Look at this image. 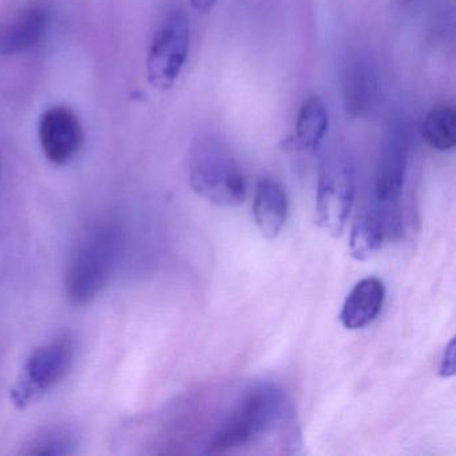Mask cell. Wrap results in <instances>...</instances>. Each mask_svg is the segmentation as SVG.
<instances>
[{
  "label": "cell",
  "instance_id": "52a82bcc",
  "mask_svg": "<svg viewBox=\"0 0 456 456\" xmlns=\"http://www.w3.org/2000/svg\"><path fill=\"white\" fill-rule=\"evenodd\" d=\"M354 199V175L351 165L332 159L320 172L316 194L319 225L333 236H340L351 215Z\"/></svg>",
  "mask_w": 456,
  "mask_h": 456
},
{
  "label": "cell",
  "instance_id": "3957f363",
  "mask_svg": "<svg viewBox=\"0 0 456 456\" xmlns=\"http://www.w3.org/2000/svg\"><path fill=\"white\" fill-rule=\"evenodd\" d=\"M410 135L402 125H392L381 143L375 177L373 209L381 216L389 239H397L404 229L403 191L410 161Z\"/></svg>",
  "mask_w": 456,
  "mask_h": 456
},
{
  "label": "cell",
  "instance_id": "7c38bea8",
  "mask_svg": "<svg viewBox=\"0 0 456 456\" xmlns=\"http://www.w3.org/2000/svg\"><path fill=\"white\" fill-rule=\"evenodd\" d=\"M288 209L284 186L274 178H261L253 199V217L260 233L266 239H276L287 223Z\"/></svg>",
  "mask_w": 456,
  "mask_h": 456
},
{
  "label": "cell",
  "instance_id": "ba28073f",
  "mask_svg": "<svg viewBox=\"0 0 456 456\" xmlns=\"http://www.w3.org/2000/svg\"><path fill=\"white\" fill-rule=\"evenodd\" d=\"M38 134L45 157L57 167L70 164L85 145L81 121L66 106H53L42 114Z\"/></svg>",
  "mask_w": 456,
  "mask_h": 456
},
{
  "label": "cell",
  "instance_id": "277c9868",
  "mask_svg": "<svg viewBox=\"0 0 456 456\" xmlns=\"http://www.w3.org/2000/svg\"><path fill=\"white\" fill-rule=\"evenodd\" d=\"M282 395L272 387H256L234 405L208 444V453L231 452L255 442L281 415Z\"/></svg>",
  "mask_w": 456,
  "mask_h": 456
},
{
  "label": "cell",
  "instance_id": "2e32d148",
  "mask_svg": "<svg viewBox=\"0 0 456 456\" xmlns=\"http://www.w3.org/2000/svg\"><path fill=\"white\" fill-rule=\"evenodd\" d=\"M78 436L70 427L57 426L42 429L34 435L20 453L28 456H65L76 453Z\"/></svg>",
  "mask_w": 456,
  "mask_h": 456
},
{
  "label": "cell",
  "instance_id": "7a4b0ae2",
  "mask_svg": "<svg viewBox=\"0 0 456 456\" xmlns=\"http://www.w3.org/2000/svg\"><path fill=\"white\" fill-rule=\"evenodd\" d=\"M188 172L191 189L207 201L221 208L244 202V175L228 146L217 138H201L191 146Z\"/></svg>",
  "mask_w": 456,
  "mask_h": 456
},
{
  "label": "cell",
  "instance_id": "5b68a950",
  "mask_svg": "<svg viewBox=\"0 0 456 456\" xmlns=\"http://www.w3.org/2000/svg\"><path fill=\"white\" fill-rule=\"evenodd\" d=\"M73 362V340L69 336H60L42 344L28 356L10 391L12 404L25 410L41 399L69 375Z\"/></svg>",
  "mask_w": 456,
  "mask_h": 456
},
{
  "label": "cell",
  "instance_id": "9c48e42d",
  "mask_svg": "<svg viewBox=\"0 0 456 456\" xmlns=\"http://www.w3.org/2000/svg\"><path fill=\"white\" fill-rule=\"evenodd\" d=\"M49 14L39 4L20 9L0 20V57H12L33 49L46 33Z\"/></svg>",
  "mask_w": 456,
  "mask_h": 456
},
{
  "label": "cell",
  "instance_id": "6da1fadb",
  "mask_svg": "<svg viewBox=\"0 0 456 456\" xmlns=\"http://www.w3.org/2000/svg\"><path fill=\"white\" fill-rule=\"evenodd\" d=\"M121 245V233L114 225L100 226L85 237L66 273V296L73 305H89L108 287Z\"/></svg>",
  "mask_w": 456,
  "mask_h": 456
},
{
  "label": "cell",
  "instance_id": "30bf717a",
  "mask_svg": "<svg viewBox=\"0 0 456 456\" xmlns=\"http://www.w3.org/2000/svg\"><path fill=\"white\" fill-rule=\"evenodd\" d=\"M379 94V77L367 57H354L343 74V101L346 114L354 118L367 116Z\"/></svg>",
  "mask_w": 456,
  "mask_h": 456
},
{
  "label": "cell",
  "instance_id": "e0dca14e",
  "mask_svg": "<svg viewBox=\"0 0 456 456\" xmlns=\"http://www.w3.org/2000/svg\"><path fill=\"white\" fill-rule=\"evenodd\" d=\"M455 338H451L450 343L443 352L442 359H440L439 375L442 378L448 379L455 375Z\"/></svg>",
  "mask_w": 456,
  "mask_h": 456
},
{
  "label": "cell",
  "instance_id": "8fae6325",
  "mask_svg": "<svg viewBox=\"0 0 456 456\" xmlns=\"http://www.w3.org/2000/svg\"><path fill=\"white\" fill-rule=\"evenodd\" d=\"M386 300V287L378 277L360 280L344 301L340 322L346 330H356L375 322Z\"/></svg>",
  "mask_w": 456,
  "mask_h": 456
},
{
  "label": "cell",
  "instance_id": "ac0fdd59",
  "mask_svg": "<svg viewBox=\"0 0 456 456\" xmlns=\"http://www.w3.org/2000/svg\"><path fill=\"white\" fill-rule=\"evenodd\" d=\"M216 2H217V0H191V4L197 12L208 14V12H212L213 7L216 6Z\"/></svg>",
  "mask_w": 456,
  "mask_h": 456
},
{
  "label": "cell",
  "instance_id": "9a60e30c",
  "mask_svg": "<svg viewBox=\"0 0 456 456\" xmlns=\"http://www.w3.org/2000/svg\"><path fill=\"white\" fill-rule=\"evenodd\" d=\"M420 133L424 142L434 151H452L456 145V113L453 106L432 108L424 117Z\"/></svg>",
  "mask_w": 456,
  "mask_h": 456
},
{
  "label": "cell",
  "instance_id": "8992f818",
  "mask_svg": "<svg viewBox=\"0 0 456 456\" xmlns=\"http://www.w3.org/2000/svg\"><path fill=\"white\" fill-rule=\"evenodd\" d=\"M191 26L185 12H167L154 33L146 60L149 84L167 92L175 86L188 60Z\"/></svg>",
  "mask_w": 456,
  "mask_h": 456
},
{
  "label": "cell",
  "instance_id": "5bb4252c",
  "mask_svg": "<svg viewBox=\"0 0 456 456\" xmlns=\"http://www.w3.org/2000/svg\"><path fill=\"white\" fill-rule=\"evenodd\" d=\"M389 240L388 229L381 216L370 208L362 213L352 226L349 237V253L357 261L372 257Z\"/></svg>",
  "mask_w": 456,
  "mask_h": 456
},
{
  "label": "cell",
  "instance_id": "4fadbf2b",
  "mask_svg": "<svg viewBox=\"0 0 456 456\" xmlns=\"http://www.w3.org/2000/svg\"><path fill=\"white\" fill-rule=\"evenodd\" d=\"M328 110L316 95L305 98L296 117L295 129L284 141L285 149L293 151H314L328 132Z\"/></svg>",
  "mask_w": 456,
  "mask_h": 456
}]
</instances>
